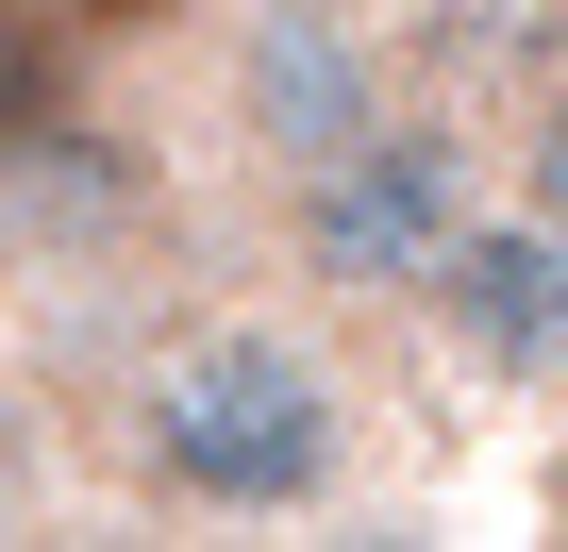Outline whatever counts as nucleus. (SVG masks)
<instances>
[{
	"instance_id": "7ed1b4c3",
	"label": "nucleus",
	"mask_w": 568,
	"mask_h": 552,
	"mask_svg": "<svg viewBox=\"0 0 568 552\" xmlns=\"http://www.w3.org/2000/svg\"><path fill=\"white\" fill-rule=\"evenodd\" d=\"M385 84H402L385 0H234L217 51H201V101H217V134H234V168H251V184L318 168Z\"/></svg>"
},
{
	"instance_id": "f257e3e1",
	"label": "nucleus",
	"mask_w": 568,
	"mask_h": 552,
	"mask_svg": "<svg viewBox=\"0 0 568 552\" xmlns=\"http://www.w3.org/2000/svg\"><path fill=\"white\" fill-rule=\"evenodd\" d=\"M101 435L168 519H318L368 452V402H352V352L318 335V302H217L118 369Z\"/></svg>"
},
{
	"instance_id": "423d86ee",
	"label": "nucleus",
	"mask_w": 568,
	"mask_h": 552,
	"mask_svg": "<svg viewBox=\"0 0 568 552\" xmlns=\"http://www.w3.org/2000/svg\"><path fill=\"white\" fill-rule=\"evenodd\" d=\"M168 0H34V34H68V51H101V34H151Z\"/></svg>"
},
{
	"instance_id": "0eeeda50",
	"label": "nucleus",
	"mask_w": 568,
	"mask_h": 552,
	"mask_svg": "<svg viewBox=\"0 0 568 552\" xmlns=\"http://www.w3.org/2000/svg\"><path fill=\"white\" fill-rule=\"evenodd\" d=\"M0 519H18V502H0Z\"/></svg>"
},
{
	"instance_id": "f03ea898",
	"label": "nucleus",
	"mask_w": 568,
	"mask_h": 552,
	"mask_svg": "<svg viewBox=\"0 0 568 552\" xmlns=\"http://www.w3.org/2000/svg\"><path fill=\"white\" fill-rule=\"evenodd\" d=\"M501 184V151L452 118V101H418V84H385L318 168H284L267 184V234H284V285H302L318 319H352V302H418V268L452 251V218Z\"/></svg>"
},
{
	"instance_id": "39448f33",
	"label": "nucleus",
	"mask_w": 568,
	"mask_h": 552,
	"mask_svg": "<svg viewBox=\"0 0 568 552\" xmlns=\"http://www.w3.org/2000/svg\"><path fill=\"white\" fill-rule=\"evenodd\" d=\"M501 201H535V218L568 234V84H551V101L518 118V151H501Z\"/></svg>"
},
{
	"instance_id": "20e7f679",
	"label": "nucleus",
	"mask_w": 568,
	"mask_h": 552,
	"mask_svg": "<svg viewBox=\"0 0 568 552\" xmlns=\"http://www.w3.org/2000/svg\"><path fill=\"white\" fill-rule=\"evenodd\" d=\"M418 319H435V352H452L468 385L551 402V385H568V234L485 184V201L452 218V251L418 268Z\"/></svg>"
}]
</instances>
